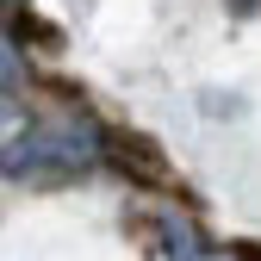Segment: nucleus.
I'll return each instance as SVG.
<instances>
[{
  "label": "nucleus",
  "mask_w": 261,
  "mask_h": 261,
  "mask_svg": "<svg viewBox=\"0 0 261 261\" xmlns=\"http://www.w3.org/2000/svg\"><path fill=\"white\" fill-rule=\"evenodd\" d=\"M230 7H255V0H230Z\"/></svg>",
  "instance_id": "nucleus-3"
},
{
  "label": "nucleus",
  "mask_w": 261,
  "mask_h": 261,
  "mask_svg": "<svg viewBox=\"0 0 261 261\" xmlns=\"http://www.w3.org/2000/svg\"><path fill=\"white\" fill-rule=\"evenodd\" d=\"M106 162L130 180V187H168L174 168H168V155H162L155 137H143V130H106Z\"/></svg>",
  "instance_id": "nucleus-2"
},
{
  "label": "nucleus",
  "mask_w": 261,
  "mask_h": 261,
  "mask_svg": "<svg viewBox=\"0 0 261 261\" xmlns=\"http://www.w3.org/2000/svg\"><path fill=\"white\" fill-rule=\"evenodd\" d=\"M93 168V143L75 124H31L7 149V180L13 187H75Z\"/></svg>",
  "instance_id": "nucleus-1"
}]
</instances>
